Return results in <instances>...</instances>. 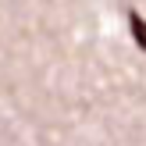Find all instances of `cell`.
I'll use <instances>...</instances> for the list:
<instances>
[{"label":"cell","instance_id":"obj_1","mask_svg":"<svg viewBox=\"0 0 146 146\" xmlns=\"http://www.w3.org/2000/svg\"><path fill=\"white\" fill-rule=\"evenodd\" d=\"M128 29H132V36H135V46H143V50H146V18H143L139 11L128 14Z\"/></svg>","mask_w":146,"mask_h":146}]
</instances>
